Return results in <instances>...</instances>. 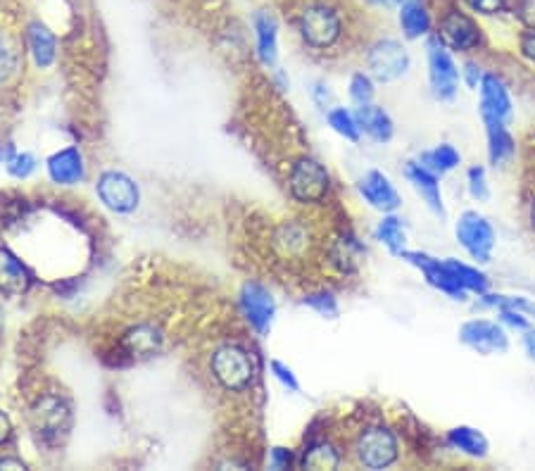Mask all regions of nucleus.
I'll return each instance as SVG.
<instances>
[{
  "label": "nucleus",
  "instance_id": "79ce46f5",
  "mask_svg": "<svg viewBox=\"0 0 535 471\" xmlns=\"http://www.w3.org/2000/svg\"><path fill=\"white\" fill-rule=\"evenodd\" d=\"M521 53L535 65V29H528L526 34L521 36Z\"/></svg>",
  "mask_w": 535,
  "mask_h": 471
},
{
  "label": "nucleus",
  "instance_id": "39448f33",
  "mask_svg": "<svg viewBox=\"0 0 535 471\" xmlns=\"http://www.w3.org/2000/svg\"><path fill=\"white\" fill-rule=\"evenodd\" d=\"M355 455L362 467L386 469L390 464H395L400 455L398 438H395V433L386 429V426H369V429L362 431V436L357 438Z\"/></svg>",
  "mask_w": 535,
  "mask_h": 471
},
{
  "label": "nucleus",
  "instance_id": "aec40b11",
  "mask_svg": "<svg viewBox=\"0 0 535 471\" xmlns=\"http://www.w3.org/2000/svg\"><path fill=\"white\" fill-rule=\"evenodd\" d=\"M355 117H357V122H360V129L369 138H374V141L388 143L395 134L393 119H390L388 112L379 108V105H374V103L362 105V108H357Z\"/></svg>",
  "mask_w": 535,
  "mask_h": 471
},
{
  "label": "nucleus",
  "instance_id": "c756f323",
  "mask_svg": "<svg viewBox=\"0 0 535 471\" xmlns=\"http://www.w3.org/2000/svg\"><path fill=\"white\" fill-rule=\"evenodd\" d=\"M326 119H329L331 129L336 131L338 136H343L345 141H352V143L360 141V136H362L360 122H357V117L352 115L350 110L331 108L329 112H326Z\"/></svg>",
  "mask_w": 535,
  "mask_h": 471
},
{
  "label": "nucleus",
  "instance_id": "2eb2a0df",
  "mask_svg": "<svg viewBox=\"0 0 535 471\" xmlns=\"http://www.w3.org/2000/svg\"><path fill=\"white\" fill-rule=\"evenodd\" d=\"M405 177H407L409 184L414 186V191H417L419 196L424 198V203L428 205V210H431L433 215H438V217L448 215V212H445L443 191H440L438 174H433L431 169L421 165L419 160H412V162H407Z\"/></svg>",
  "mask_w": 535,
  "mask_h": 471
},
{
  "label": "nucleus",
  "instance_id": "1a4fd4ad",
  "mask_svg": "<svg viewBox=\"0 0 535 471\" xmlns=\"http://www.w3.org/2000/svg\"><path fill=\"white\" fill-rule=\"evenodd\" d=\"M459 341L478 355H500L507 353L509 336L507 329L500 322L490 319H471L459 329Z\"/></svg>",
  "mask_w": 535,
  "mask_h": 471
},
{
  "label": "nucleus",
  "instance_id": "cd10ccee",
  "mask_svg": "<svg viewBox=\"0 0 535 471\" xmlns=\"http://www.w3.org/2000/svg\"><path fill=\"white\" fill-rule=\"evenodd\" d=\"M445 265H448L452 276L457 279V284L462 286L467 293L481 295L490 288V279L478 267H471V265H467V262H459V260H455V257H448V260H445Z\"/></svg>",
  "mask_w": 535,
  "mask_h": 471
},
{
  "label": "nucleus",
  "instance_id": "ddd939ff",
  "mask_svg": "<svg viewBox=\"0 0 535 471\" xmlns=\"http://www.w3.org/2000/svg\"><path fill=\"white\" fill-rule=\"evenodd\" d=\"M438 36L445 41V46L457 50V53H469V50L478 48V43H481V29L476 27V22L457 10L445 15V20L440 22Z\"/></svg>",
  "mask_w": 535,
  "mask_h": 471
},
{
  "label": "nucleus",
  "instance_id": "9d476101",
  "mask_svg": "<svg viewBox=\"0 0 535 471\" xmlns=\"http://www.w3.org/2000/svg\"><path fill=\"white\" fill-rule=\"evenodd\" d=\"M478 96H481V117L483 122H512L514 103L512 93L502 77L493 72L483 74L481 86H478Z\"/></svg>",
  "mask_w": 535,
  "mask_h": 471
},
{
  "label": "nucleus",
  "instance_id": "7ed1b4c3",
  "mask_svg": "<svg viewBox=\"0 0 535 471\" xmlns=\"http://www.w3.org/2000/svg\"><path fill=\"white\" fill-rule=\"evenodd\" d=\"M212 374L229 391H243L255 381V362L238 345H224L212 355Z\"/></svg>",
  "mask_w": 535,
  "mask_h": 471
},
{
  "label": "nucleus",
  "instance_id": "f257e3e1",
  "mask_svg": "<svg viewBox=\"0 0 535 471\" xmlns=\"http://www.w3.org/2000/svg\"><path fill=\"white\" fill-rule=\"evenodd\" d=\"M426 58H428V84H431L433 98L440 103H452L457 98L459 81H462V72H459L452 50L445 46L440 36H428L426 41Z\"/></svg>",
  "mask_w": 535,
  "mask_h": 471
},
{
  "label": "nucleus",
  "instance_id": "f8f14e48",
  "mask_svg": "<svg viewBox=\"0 0 535 471\" xmlns=\"http://www.w3.org/2000/svg\"><path fill=\"white\" fill-rule=\"evenodd\" d=\"M238 298H241L238 303H241L243 317L248 319L250 326H253L257 334L267 336L269 329H272L274 314H276V303H274L272 293L260 284H245Z\"/></svg>",
  "mask_w": 535,
  "mask_h": 471
},
{
  "label": "nucleus",
  "instance_id": "ea45409f",
  "mask_svg": "<svg viewBox=\"0 0 535 471\" xmlns=\"http://www.w3.org/2000/svg\"><path fill=\"white\" fill-rule=\"evenodd\" d=\"M483 69L481 65H478V62H464V69H462V79H464V84L469 86V89H476L478 91V86H481V81H483Z\"/></svg>",
  "mask_w": 535,
  "mask_h": 471
},
{
  "label": "nucleus",
  "instance_id": "bb28decb",
  "mask_svg": "<svg viewBox=\"0 0 535 471\" xmlns=\"http://www.w3.org/2000/svg\"><path fill=\"white\" fill-rule=\"evenodd\" d=\"M124 348L134 357H150L162 348V334L155 326H136L124 336Z\"/></svg>",
  "mask_w": 535,
  "mask_h": 471
},
{
  "label": "nucleus",
  "instance_id": "f03ea898",
  "mask_svg": "<svg viewBox=\"0 0 535 471\" xmlns=\"http://www.w3.org/2000/svg\"><path fill=\"white\" fill-rule=\"evenodd\" d=\"M455 236L459 246L467 250L476 265H488L495 253V229L486 215L476 210H464L455 224Z\"/></svg>",
  "mask_w": 535,
  "mask_h": 471
},
{
  "label": "nucleus",
  "instance_id": "dca6fc26",
  "mask_svg": "<svg viewBox=\"0 0 535 471\" xmlns=\"http://www.w3.org/2000/svg\"><path fill=\"white\" fill-rule=\"evenodd\" d=\"M48 177L58 186H74L86 179V165L84 155L77 148H62L53 153L46 162Z\"/></svg>",
  "mask_w": 535,
  "mask_h": 471
},
{
  "label": "nucleus",
  "instance_id": "7c9ffc66",
  "mask_svg": "<svg viewBox=\"0 0 535 471\" xmlns=\"http://www.w3.org/2000/svg\"><path fill=\"white\" fill-rule=\"evenodd\" d=\"M307 469H336L338 464H341V455H338V450L333 448L331 443L321 441V443H314L310 450L305 452V460H302Z\"/></svg>",
  "mask_w": 535,
  "mask_h": 471
},
{
  "label": "nucleus",
  "instance_id": "0eeeda50",
  "mask_svg": "<svg viewBox=\"0 0 535 471\" xmlns=\"http://www.w3.org/2000/svg\"><path fill=\"white\" fill-rule=\"evenodd\" d=\"M291 193L298 203H321L329 193V172L314 157H300L291 169Z\"/></svg>",
  "mask_w": 535,
  "mask_h": 471
},
{
  "label": "nucleus",
  "instance_id": "412c9836",
  "mask_svg": "<svg viewBox=\"0 0 535 471\" xmlns=\"http://www.w3.org/2000/svg\"><path fill=\"white\" fill-rule=\"evenodd\" d=\"M31 286V274L10 250L0 248V291L10 295L27 293Z\"/></svg>",
  "mask_w": 535,
  "mask_h": 471
},
{
  "label": "nucleus",
  "instance_id": "5701e85b",
  "mask_svg": "<svg viewBox=\"0 0 535 471\" xmlns=\"http://www.w3.org/2000/svg\"><path fill=\"white\" fill-rule=\"evenodd\" d=\"M448 445L452 450L462 452V455L474 457V460H486L490 443L483 436V431L474 429V426H455L448 431Z\"/></svg>",
  "mask_w": 535,
  "mask_h": 471
},
{
  "label": "nucleus",
  "instance_id": "4be33fe9",
  "mask_svg": "<svg viewBox=\"0 0 535 471\" xmlns=\"http://www.w3.org/2000/svg\"><path fill=\"white\" fill-rule=\"evenodd\" d=\"M488 136V160L490 165L502 167L516 155V143L512 131L505 122H483Z\"/></svg>",
  "mask_w": 535,
  "mask_h": 471
},
{
  "label": "nucleus",
  "instance_id": "c9c22d12",
  "mask_svg": "<svg viewBox=\"0 0 535 471\" xmlns=\"http://www.w3.org/2000/svg\"><path fill=\"white\" fill-rule=\"evenodd\" d=\"M497 317H500V324L505 326V329H512V331H526L531 329V317H528L526 312H519V310H509V307H505V310H497Z\"/></svg>",
  "mask_w": 535,
  "mask_h": 471
},
{
  "label": "nucleus",
  "instance_id": "37998d69",
  "mask_svg": "<svg viewBox=\"0 0 535 471\" xmlns=\"http://www.w3.org/2000/svg\"><path fill=\"white\" fill-rule=\"evenodd\" d=\"M312 96H314V103H317L321 110H326V108H329V105H331V91H329V86L317 84V86H314ZM329 110H331V108H329Z\"/></svg>",
  "mask_w": 535,
  "mask_h": 471
},
{
  "label": "nucleus",
  "instance_id": "4c0bfd02",
  "mask_svg": "<svg viewBox=\"0 0 535 471\" xmlns=\"http://www.w3.org/2000/svg\"><path fill=\"white\" fill-rule=\"evenodd\" d=\"M272 374L276 376V381H281L283 386L288 388V391H293V393H298L300 391V381H298V376L293 374V369L288 367V364H283L279 360H274L272 362Z\"/></svg>",
  "mask_w": 535,
  "mask_h": 471
},
{
  "label": "nucleus",
  "instance_id": "4468645a",
  "mask_svg": "<svg viewBox=\"0 0 535 471\" xmlns=\"http://www.w3.org/2000/svg\"><path fill=\"white\" fill-rule=\"evenodd\" d=\"M357 188H360L362 198L367 200L374 210L386 212V215L388 212L398 210L402 203L398 188H395L393 181H390L383 172H379V169H371V172L364 174Z\"/></svg>",
  "mask_w": 535,
  "mask_h": 471
},
{
  "label": "nucleus",
  "instance_id": "393cba45",
  "mask_svg": "<svg viewBox=\"0 0 535 471\" xmlns=\"http://www.w3.org/2000/svg\"><path fill=\"white\" fill-rule=\"evenodd\" d=\"M376 241L383 243L390 250V255L402 257V253L407 250V231H405V222L393 212H388L386 217L381 219L379 226H376Z\"/></svg>",
  "mask_w": 535,
  "mask_h": 471
},
{
  "label": "nucleus",
  "instance_id": "423d86ee",
  "mask_svg": "<svg viewBox=\"0 0 535 471\" xmlns=\"http://www.w3.org/2000/svg\"><path fill=\"white\" fill-rule=\"evenodd\" d=\"M367 67L369 74L376 81L390 84V81H398L405 77L409 67H412V58H409V53L400 41L381 39L369 48Z\"/></svg>",
  "mask_w": 535,
  "mask_h": 471
},
{
  "label": "nucleus",
  "instance_id": "09e8293b",
  "mask_svg": "<svg viewBox=\"0 0 535 471\" xmlns=\"http://www.w3.org/2000/svg\"><path fill=\"white\" fill-rule=\"evenodd\" d=\"M531 219H533V226H535V200H533V207H531Z\"/></svg>",
  "mask_w": 535,
  "mask_h": 471
},
{
  "label": "nucleus",
  "instance_id": "58836bf2",
  "mask_svg": "<svg viewBox=\"0 0 535 471\" xmlns=\"http://www.w3.org/2000/svg\"><path fill=\"white\" fill-rule=\"evenodd\" d=\"M478 15H497L505 10V0H464Z\"/></svg>",
  "mask_w": 535,
  "mask_h": 471
},
{
  "label": "nucleus",
  "instance_id": "e433bc0d",
  "mask_svg": "<svg viewBox=\"0 0 535 471\" xmlns=\"http://www.w3.org/2000/svg\"><path fill=\"white\" fill-rule=\"evenodd\" d=\"M34 169H36V160H34V155H29V153H15L12 155V160L8 162V172L15 179L31 177Z\"/></svg>",
  "mask_w": 535,
  "mask_h": 471
},
{
  "label": "nucleus",
  "instance_id": "6e6552de",
  "mask_svg": "<svg viewBox=\"0 0 535 471\" xmlns=\"http://www.w3.org/2000/svg\"><path fill=\"white\" fill-rule=\"evenodd\" d=\"M402 260L409 262L412 267H417L421 274H424L426 284L433 286L436 291L445 293L452 300H467V291L457 284V279L452 276V272L445 265V260H438V257L421 253V250H405L402 253Z\"/></svg>",
  "mask_w": 535,
  "mask_h": 471
},
{
  "label": "nucleus",
  "instance_id": "f704fd0d",
  "mask_svg": "<svg viewBox=\"0 0 535 471\" xmlns=\"http://www.w3.org/2000/svg\"><path fill=\"white\" fill-rule=\"evenodd\" d=\"M467 188L469 196L476 200V203H486L490 198V184H488V174L483 167H471L467 172Z\"/></svg>",
  "mask_w": 535,
  "mask_h": 471
},
{
  "label": "nucleus",
  "instance_id": "c03bdc74",
  "mask_svg": "<svg viewBox=\"0 0 535 471\" xmlns=\"http://www.w3.org/2000/svg\"><path fill=\"white\" fill-rule=\"evenodd\" d=\"M521 12H524V20L531 29H535V0H524V8H521Z\"/></svg>",
  "mask_w": 535,
  "mask_h": 471
},
{
  "label": "nucleus",
  "instance_id": "72a5a7b5",
  "mask_svg": "<svg viewBox=\"0 0 535 471\" xmlns=\"http://www.w3.org/2000/svg\"><path fill=\"white\" fill-rule=\"evenodd\" d=\"M17 65H20V55H17L15 43L0 34V81H8L17 72Z\"/></svg>",
  "mask_w": 535,
  "mask_h": 471
},
{
  "label": "nucleus",
  "instance_id": "c85d7f7f",
  "mask_svg": "<svg viewBox=\"0 0 535 471\" xmlns=\"http://www.w3.org/2000/svg\"><path fill=\"white\" fill-rule=\"evenodd\" d=\"M478 300H481L483 307H495V310H519V312H526L528 317H535V303L526 298V295H507V293H481L478 295Z\"/></svg>",
  "mask_w": 535,
  "mask_h": 471
},
{
  "label": "nucleus",
  "instance_id": "a211bd4d",
  "mask_svg": "<svg viewBox=\"0 0 535 471\" xmlns=\"http://www.w3.org/2000/svg\"><path fill=\"white\" fill-rule=\"evenodd\" d=\"M400 27L409 41L431 36V15L424 0H400Z\"/></svg>",
  "mask_w": 535,
  "mask_h": 471
},
{
  "label": "nucleus",
  "instance_id": "a18cd8bd",
  "mask_svg": "<svg viewBox=\"0 0 535 471\" xmlns=\"http://www.w3.org/2000/svg\"><path fill=\"white\" fill-rule=\"evenodd\" d=\"M0 469H24V462L17 460V457L0 455Z\"/></svg>",
  "mask_w": 535,
  "mask_h": 471
},
{
  "label": "nucleus",
  "instance_id": "49530a36",
  "mask_svg": "<svg viewBox=\"0 0 535 471\" xmlns=\"http://www.w3.org/2000/svg\"><path fill=\"white\" fill-rule=\"evenodd\" d=\"M10 431H12V426H10V419L5 417L3 412H0V445L3 443H8V438H10Z\"/></svg>",
  "mask_w": 535,
  "mask_h": 471
},
{
  "label": "nucleus",
  "instance_id": "2f4dec72",
  "mask_svg": "<svg viewBox=\"0 0 535 471\" xmlns=\"http://www.w3.org/2000/svg\"><path fill=\"white\" fill-rule=\"evenodd\" d=\"M310 310H314L319 314V317L324 319H338V314H341V305H338V298L333 295L331 291H317V293H310L305 300H302Z\"/></svg>",
  "mask_w": 535,
  "mask_h": 471
},
{
  "label": "nucleus",
  "instance_id": "de8ad7c7",
  "mask_svg": "<svg viewBox=\"0 0 535 471\" xmlns=\"http://www.w3.org/2000/svg\"><path fill=\"white\" fill-rule=\"evenodd\" d=\"M374 5H383V8H390V5H400V0H371Z\"/></svg>",
  "mask_w": 535,
  "mask_h": 471
},
{
  "label": "nucleus",
  "instance_id": "a19ab883",
  "mask_svg": "<svg viewBox=\"0 0 535 471\" xmlns=\"http://www.w3.org/2000/svg\"><path fill=\"white\" fill-rule=\"evenodd\" d=\"M269 467L272 469L291 467V452H288L286 448H274L272 457H269Z\"/></svg>",
  "mask_w": 535,
  "mask_h": 471
},
{
  "label": "nucleus",
  "instance_id": "20e7f679",
  "mask_svg": "<svg viewBox=\"0 0 535 471\" xmlns=\"http://www.w3.org/2000/svg\"><path fill=\"white\" fill-rule=\"evenodd\" d=\"M341 17L338 12L329 8V5H310V8L302 10L300 15V36L307 46L312 48H331L333 43L341 39Z\"/></svg>",
  "mask_w": 535,
  "mask_h": 471
},
{
  "label": "nucleus",
  "instance_id": "b1692460",
  "mask_svg": "<svg viewBox=\"0 0 535 471\" xmlns=\"http://www.w3.org/2000/svg\"><path fill=\"white\" fill-rule=\"evenodd\" d=\"M27 43L29 53L34 58V65L46 69L55 62V36L50 34L48 27H43L41 22L29 24L27 31Z\"/></svg>",
  "mask_w": 535,
  "mask_h": 471
},
{
  "label": "nucleus",
  "instance_id": "8fccbe9b",
  "mask_svg": "<svg viewBox=\"0 0 535 471\" xmlns=\"http://www.w3.org/2000/svg\"><path fill=\"white\" fill-rule=\"evenodd\" d=\"M3 324H5L3 322V310H0V331H3Z\"/></svg>",
  "mask_w": 535,
  "mask_h": 471
},
{
  "label": "nucleus",
  "instance_id": "6ab92c4d",
  "mask_svg": "<svg viewBox=\"0 0 535 471\" xmlns=\"http://www.w3.org/2000/svg\"><path fill=\"white\" fill-rule=\"evenodd\" d=\"M255 36H257V55L262 65L272 67L279 58V24L269 12L255 15Z\"/></svg>",
  "mask_w": 535,
  "mask_h": 471
},
{
  "label": "nucleus",
  "instance_id": "9b49d317",
  "mask_svg": "<svg viewBox=\"0 0 535 471\" xmlns=\"http://www.w3.org/2000/svg\"><path fill=\"white\" fill-rule=\"evenodd\" d=\"M98 196L105 207H110L112 212H119V215L136 210L138 200H141L138 184L124 172H105L98 181Z\"/></svg>",
  "mask_w": 535,
  "mask_h": 471
},
{
  "label": "nucleus",
  "instance_id": "473e14b6",
  "mask_svg": "<svg viewBox=\"0 0 535 471\" xmlns=\"http://www.w3.org/2000/svg\"><path fill=\"white\" fill-rule=\"evenodd\" d=\"M374 96H376L374 77H371V74L357 72L355 77L350 79V98H352V103H355L357 108H362V105H369L371 100H374Z\"/></svg>",
  "mask_w": 535,
  "mask_h": 471
},
{
  "label": "nucleus",
  "instance_id": "f3484780",
  "mask_svg": "<svg viewBox=\"0 0 535 471\" xmlns=\"http://www.w3.org/2000/svg\"><path fill=\"white\" fill-rule=\"evenodd\" d=\"M34 424L46 438H58L60 433H65L69 429V407L65 400L55 395L39 400L34 407Z\"/></svg>",
  "mask_w": 535,
  "mask_h": 471
},
{
  "label": "nucleus",
  "instance_id": "a878e982",
  "mask_svg": "<svg viewBox=\"0 0 535 471\" xmlns=\"http://www.w3.org/2000/svg\"><path fill=\"white\" fill-rule=\"evenodd\" d=\"M419 162L431 169L433 174H438V177H445V174L455 172V169L462 165V155H459V150L452 146V143H440V146L433 150L421 153Z\"/></svg>",
  "mask_w": 535,
  "mask_h": 471
}]
</instances>
